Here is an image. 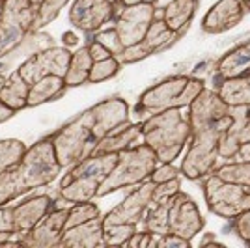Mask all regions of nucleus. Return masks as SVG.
Instances as JSON below:
<instances>
[{
	"label": "nucleus",
	"instance_id": "obj_45",
	"mask_svg": "<svg viewBox=\"0 0 250 248\" xmlns=\"http://www.w3.org/2000/svg\"><path fill=\"white\" fill-rule=\"evenodd\" d=\"M208 245H217V247H224V245H222V243H219V241L215 239V235H211V233H209V235H206V237L200 241V247H208Z\"/></svg>",
	"mask_w": 250,
	"mask_h": 248
},
{
	"label": "nucleus",
	"instance_id": "obj_51",
	"mask_svg": "<svg viewBox=\"0 0 250 248\" xmlns=\"http://www.w3.org/2000/svg\"><path fill=\"white\" fill-rule=\"evenodd\" d=\"M2 2H4V0H0V4H2Z\"/></svg>",
	"mask_w": 250,
	"mask_h": 248
},
{
	"label": "nucleus",
	"instance_id": "obj_5",
	"mask_svg": "<svg viewBox=\"0 0 250 248\" xmlns=\"http://www.w3.org/2000/svg\"><path fill=\"white\" fill-rule=\"evenodd\" d=\"M204 81L187 75H174L140 95L135 106L138 116H153L168 108H185L204 90Z\"/></svg>",
	"mask_w": 250,
	"mask_h": 248
},
{
	"label": "nucleus",
	"instance_id": "obj_3",
	"mask_svg": "<svg viewBox=\"0 0 250 248\" xmlns=\"http://www.w3.org/2000/svg\"><path fill=\"white\" fill-rule=\"evenodd\" d=\"M62 166L56 159L51 136L26 149L19 163L0 174V206H8L19 196L52 183Z\"/></svg>",
	"mask_w": 250,
	"mask_h": 248
},
{
	"label": "nucleus",
	"instance_id": "obj_43",
	"mask_svg": "<svg viewBox=\"0 0 250 248\" xmlns=\"http://www.w3.org/2000/svg\"><path fill=\"white\" fill-rule=\"evenodd\" d=\"M62 41H63L65 47H73V45L79 43V38H77V34H75V32H63Z\"/></svg>",
	"mask_w": 250,
	"mask_h": 248
},
{
	"label": "nucleus",
	"instance_id": "obj_26",
	"mask_svg": "<svg viewBox=\"0 0 250 248\" xmlns=\"http://www.w3.org/2000/svg\"><path fill=\"white\" fill-rule=\"evenodd\" d=\"M65 81L63 77L58 75H47L40 79L38 83L30 84V90H28V106H38L47 101H54L58 99L60 95H63L65 92Z\"/></svg>",
	"mask_w": 250,
	"mask_h": 248
},
{
	"label": "nucleus",
	"instance_id": "obj_11",
	"mask_svg": "<svg viewBox=\"0 0 250 248\" xmlns=\"http://www.w3.org/2000/svg\"><path fill=\"white\" fill-rule=\"evenodd\" d=\"M71 54L69 49L63 47H49L43 51L32 54L28 60L17 67V71L21 73V77L28 84L38 83L40 79L47 77V75H58V77H65L69 62H71Z\"/></svg>",
	"mask_w": 250,
	"mask_h": 248
},
{
	"label": "nucleus",
	"instance_id": "obj_13",
	"mask_svg": "<svg viewBox=\"0 0 250 248\" xmlns=\"http://www.w3.org/2000/svg\"><path fill=\"white\" fill-rule=\"evenodd\" d=\"M181 34L183 32L170 30L167 24H165V21H163V17H155L153 22H151V26L147 28L146 36L136 43V45L127 47L116 58H118L120 63H135L138 60H142V58H147V56H151L155 52L167 49L168 45L176 41Z\"/></svg>",
	"mask_w": 250,
	"mask_h": 248
},
{
	"label": "nucleus",
	"instance_id": "obj_24",
	"mask_svg": "<svg viewBox=\"0 0 250 248\" xmlns=\"http://www.w3.org/2000/svg\"><path fill=\"white\" fill-rule=\"evenodd\" d=\"M28 90H30V84L15 69L0 88V101L13 112H19L22 108H28Z\"/></svg>",
	"mask_w": 250,
	"mask_h": 248
},
{
	"label": "nucleus",
	"instance_id": "obj_34",
	"mask_svg": "<svg viewBox=\"0 0 250 248\" xmlns=\"http://www.w3.org/2000/svg\"><path fill=\"white\" fill-rule=\"evenodd\" d=\"M136 224H112L103 226V239L106 247H124L127 239L135 233Z\"/></svg>",
	"mask_w": 250,
	"mask_h": 248
},
{
	"label": "nucleus",
	"instance_id": "obj_40",
	"mask_svg": "<svg viewBox=\"0 0 250 248\" xmlns=\"http://www.w3.org/2000/svg\"><path fill=\"white\" fill-rule=\"evenodd\" d=\"M155 247H161V248H188L190 247V241H188V239L179 237V235H174V233H167V235H159V237H157Z\"/></svg>",
	"mask_w": 250,
	"mask_h": 248
},
{
	"label": "nucleus",
	"instance_id": "obj_31",
	"mask_svg": "<svg viewBox=\"0 0 250 248\" xmlns=\"http://www.w3.org/2000/svg\"><path fill=\"white\" fill-rule=\"evenodd\" d=\"M26 145L22 140L17 138H6L0 140V174L4 170H8L10 166H13L15 163H19L22 159V155L26 153Z\"/></svg>",
	"mask_w": 250,
	"mask_h": 248
},
{
	"label": "nucleus",
	"instance_id": "obj_22",
	"mask_svg": "<svg viewBox=\"0 0 250 248\" xmlns=\"http://www.w3.org/2000/svg\"><path fill=\"white\" fill-rule=\"evenodd\" d=\"M142 138V122L133 125H124L120 129L106 135L103 140H99L90 151V155H104V153H120L124 149H129L133 145H138V140Z\"/></svg>",
	"mask_w": 250,
	"mask_h": 248
},
{
	"label": "nucleus",
	"instance_id": "obj_7",
	"mask_svg": "<svg viewBox=\"0 0 250 248\" xmlns=\"http://www.w3.org/2000/svg\"><path fill=\"white\" fill-rule=\"evenodd\" d=\"M157 165H159L157 153L144 142L120 151L114 168L103 179L101 186L97 188L95 198H103L114 190L124 188V186L140 185L142 181H146L147 177L151 176Z\"/></svg>",
	"mask_w": 250,
	"mask_h": 248
},
{
	"label": "nucleus",
	"instance_id": "obj_6",
	"mask_svg": "<svg viewBox=\"0 0 250 248\" xmlns=\"http://www.w3.org/2000/svg\"><path fill=\"white\" fill-rule=\"evenodd\" d=\"M118 153H104V155H88L81 163L65 174L58 186V194L73 204L90 202L97 194L103 179L114 168Z\"/></svg>",
	"mask_w": 250,
	"mask_h": 248
},
{
	"label": "nucleus",
	"instance_id": "obj_25",
	"mask_svg": "<svg viewBox=\"0 0 250 248\" xmlns=\"http://www.w3.org/2000/svg\"><path fill=\"white\" fill-rule=\"evenodd\" d=\"M198 10V0H172L163 10V21L170 30L183 32Z\"/></svg>",
	"mask_w": 250,
	"mask_h": 248
},
{
	"label": "nucleus",
	"instance_id": "obj_36",
	"mask_svg": "<svg viewBox=\"0 0 250 248\" xmlns=\"http://www.w3.org/2000/svg\"><path fill=\"white\" fill-rule=\"evenodd\" d=\"M92 40L99 41L101 45H104V47L110 51V54H112V56H118V54H122V52L125 51V47L122 45L120 38H118V34H116L114 26H112V28H106V30L95 32Z\"/></svg>",
	"mask_w": 250,
	"mask_h": 248
},
{
	"label": "nucleus",
	"instance_id": "obj_35",
	"mask_svg": "<svg viewBox=\"0 0 250 248\" xmlns=\"http://www.w3.org/2000/svg\"><path fill=\"white\" fill-rule=\"evenodd\" d=\"M67 2H69V0H45L42 4V8L36 13L34 30H40L43 26L51 24V22L58 17V13L63 10V6H65Z\"/></svg>",
	"mask_w": 250,
	"mask_h": 248
},
{
	"label": "nucleus",
	"instance_id": "obj_37",
	"mask_svg": "<svg viewBox=\"0 0 250 248\" xmlns=\"http://www.w3.org/2000/svg\"><path fill=\"white\" fill-rule=\"evenodd\" d=\"M174 177H179V170L172 163H161V165L155 166V170L151 172L149 179L153 183H165V181H170Z\"/></svg>",
	"mask_w": 250,
	"mask_h": 248
},
{
	"label": "nucleus",
	"instance_id": "obj_33",
	"mask_svg": "<svg viewBox=\"0 0 250 248\" xmlns=\"http://www.w3.org/2000/svg\"><path fill=\"white\" fill-rule=\"evenodd\" d=\"M120 65L122 63L118 62L116 56H108L104 60L94 62L92 63V69H90V75H88V83L99 84L103 83V81H108L110 77H114L116 73L120 71Z\"/></svg>",
	"mask_w": 250,
	"mask_h": 248
},
{
	"label": "nucleus",
	"instance_id": "obj_2",
	"mask_svg": "<svg viewBox=\"0 0 250 248\" xmlns=\"http://www.w3.org/2000/svg\"><path fill=\"white\" fill-rule=\"evenodd\" d=\"M129 124V104L122 97H110L84 110L51 135L56 159L69 168L90 155L94 145L112 131Z\"/></svg>",
	"mask_w": 250,
	"mask_h": 248
},
{
	"label": "nucleus",
	"instance_id": "obj_47",
	"mask_svg": "<svg viewBox=\"0 0 250 248\" xmlns=\"http://www.w3.org/2000/svg\"><path fill=\"white\" fill-rule=\"evenodd\" d=\"M28 2H30V4L34 6V8H36V10H40V8H42V4L45 2V0H28Z\"/></svg>",
	"mask_w": 250,
	"mask_h": 248
},
{
	"label": "nucleus",
	"instance_id": "obj_10",
	"mask_svg": "<svg viewBox=\"0 0 250 248\" xmlns=\"http://www.w3.org/2000/svg\"><path fill=\"white\" fill-rule=\"evenodd\" d=\"M155 17V4L140 2L133 6H122V11L118 13V17H114V30L125 49L136 45L146 36Z\"/></svg>",
	"mask_w": 250,
	"mask_h": 248
},
{
	"label": "nucleus",
	"instance_id": "obj_39",
	"mask_svg": "<svg viewBox=\"0 0 250 248\" xmlns=\"http://www.w3.org/2000/svg\"><path fill=\"white\" fill-rule=\"evenodd\" d=\"M233 229L237 231L247 245H250V209H247L245 213H241L239 217L233 218Z\"/></svg>",
	"mask_w": 250,
	"mask_h": 248
},
{
	"label": "nucleus",
	"instance_id": "obj_32",
	"mask_svg": "<svg viewBox=\"0 0 250 248\" xmlns=\"http://www.w3.org/2000/svg\"><path fill=\"white\" fill-rule=\"evenodd\" d=\"M99 217V207L90 202H81V204H75L71 209H69V215H67V220H65V226H63V231L69 229L73 226H79L86 220H92V218Z\"/></svg>",
	"mask_w": 250,
	"mask_h": 248
},
{
	"label": "nucleus",
	"instance_id": "obj_38",
	"mask_svg": "<svg viewBox=\"0 0 250 248\" xmlns=\"http://www.w3.org/2000/svg\"><path fill=\"white\" fill-rule=\"evenodd\" d=\"M179 186H181V183H179V177H174V179L165 181V183H155L151 202H157V200H161V198H167V196L176 194L177 190H179Z\"/></svg>",
	"mask_w": 250,
	"mask_h": 248
},
{
	"label": "nucleus",
	"instance_id": "obj_46",
	"mask_svg": "<svg viewBox=\"0 0 250 248\" xmlns=\"http://www.w3.org/2000/svg\"><path fill=\"white\" fill-rule=\"evenodd\" d=\"M142 0H118L120 6H133V4H140Z\"/></svg>",
	"mask_w": 250,
	"mask_h": 248
},
{
	"label": "nucleus",
	"instance_id": "obj_23",
	"mask_svg": "<svg viewBox=\"0 0 250 248\" xmlns=\"http://www.w3.org/2000/svg\"><path fill=\"white\" fill-rule=\"evenodd\" d=\"M215 73L219 81L235 79V77L250 73V40L226 52L215 65Z\"/></svg>",
	"mask_w": 250,
	"mask_h": 248
},
{
	"label": "nucleus",
	"instance_id": "obj_18",
	"mask_svg": "<svg viewBox=\"0 0 250 248\" xmlns=\"http://www.w3.org/2000/svg\"><path fill=\"white\" fill-rule=\"evenodd\" d=\"M52 36L45 34V32L32 30L19 45H15L11 51H8L6 54L0 56V88L2 84L6 83V79L10 77L11 73L15 71L24 60H28L32 54L43 51V49H49L52 47Z\"/></svg>",
	"mask_w": 250,
	"mask_h": 248
},
{
	"label": "nucleus",
	"instance_id": "obj_50",
	"mask_svg": "<svg viewBox=\"0 0 250 248\" xmlns=\"http://www.w3.org/2000/svg\"><path fill=\"white\" fill-rule=\"evenodd\" d=\"M108 2H112V4H116V6H118V0H108Z\"/></svg>",
	"mask_w": 250,
	"mask_h": 248
},
{
	"label": "nucleus",
	"instance_id": "obj_27",
	"mask_svg": "<svg viewBox=\"0 0 250 248\" xmlns=\"http://www.w3.org/2000/svg\"><path fill=\"white\" fill-rule=\"evenodd\" d=\"M217 93L229 106L231 104H250V73L235 77V79L219 81Z\"/></svg>",
	"mask_w": 250,
	"mask_h": 248
},
{
	"label": "nucleus",
	"instance_id": "obj_28",
	"mask_svg": "<svg viewBox=\"0 0 250 248\" xmlns=\"http://www.w3.org/2000/svg\"><path fill=\"white\" fill-rule=\"evenodd\" d=\"M174 196V194H172ZM172 196L161 198L157 202H151V209L142 218V229L149 231L153 235H167L168 233V211L172 204Z\"/></svg>",
	"mask_w": 250,
	"mask_h": 248
},
{
	"label": "nucleus",
	"instance_id": "obj_30",
	"mask_svg": "<svg viewBox=\"0 0 250 248\" xmlns=\"http://www.w3.org/2000/svg\"><path fill=\"white\" fill-rule=\"evenodd\" d=\"M213 174L224 181L235 183V185L250 188V161H235V163H226L222 166H217Z\"/></svg>",
	"mask_w": 250,
	"mask_h": 248
},
{
	"label": "nucleus",
	"instance_id": "obj_8",
	"mask_svg": "<svg viewBox=\"0 0 250 248\" xmlns=\"http://www.w3.org/2000/svg\"><path fill=\"white\" fill-rule=\"evenodd\" d=\"M204 196L208 209L217 217L233 220L250 209V190L217 177L213 172L204 179Z\"/></svg>",
	"mask_w": 250,
	"mask_h": 248
},
{
	"label": "nucleus",
	"instance_id": "obj_16",
	"mask_svg": "<svg viewBox=\"0 0 250 248\" xmlns=\"http://www.w3.org/2000/svg\"><path fill=\"white\" fill-rule=\"evenodd\" d=\"M116 17V4L108 0H75L69 10V22L86 34L97 32Z\"/></svg>",
	"mask_w": 250,
	"mask_h": 248
},
{
	"label": "nucleus",
	"instance_id": "obj_9",
	"mask_svg": "<svg viewBox=\"0 0 250 248\" xmlns=\"http://www.w3.org/2000/svg\"><path fill=\"white\" fill-rule=\"evenodd\" d=\"M36 13L38 10L28 0H4L0 4V56L34 30Z\"/></svg>",
	"mask_w": 250,
	"mask_h": 248
},
{
	"label": "nucleus",
	"instance_id": "obj_12",
	"mask_svg": "<svg viewBox=\"0 0 250 248\" xmlns=\"http://www.w3.org/2000/svg\"><path fill=\"white\" fill-rule=\"evenodd\" d=\"M204 224L206 220L202 217L196 202L187 192L177 190L172 196V204L168 211V233L192 241L202 231Z\"/></svg>",
	"mask_w": 250,
	"mask_h": 248
},
{
	"label": "nucleus",
	"instance_id": "obj_42",
	"mask_svg": "<svg viewBox=\"0 0 250 248\" xmlns=\"http://www.w3.org/2000/svg\"><path fill=\"white\" fill-rule=\"evenodd\" d=\"M88 51H90V56H92L94 62H99V60H104V58L112 56L110 51H108L104 45H101V43L95 41V40H90V43H88Z\"/></svg>",
	"mask_w": 250,
	"mask_h": 248
},
{
	"label": "nucleus",
	"instance_id": "obj_4",
	"mask_svg": "<svg viewBox=\"0 0 250 248\" xmlns=\"http://www.w3.org/2000/svg\"><path fill=\"white\" fill-rule=\"evenodd\" d=\"M192 127L188 114L181 108H168L142 122V142L157 153L159 163H174L190 140Z\"/></svg>",
	"mask_w": 250,
	"mask_h": 248
},
{
	"label": "nucleus",
	"instance_id": "obj_17",
	"mask_svg": "<svg viewBox=\"0 0 250 248\" xmlns=\"http://www.w3.org/2000/svg\"><path fill=\"white\" fill-rule=\"evenodd\" d=\"M231 124L220 136L219 159H235L243 145L250 144V104L229 106Z\"/></svg>",
	"mask_w": 250,
	"mask_h": 248
},
{
	"label": "nucleus",
	"instance_id": "obj_29",
	"mask_svg": "<svg viewBox=\"0 0 250 248\" xmlns=\"http://www.w3.org/2000/svg\"><path fill=\"white\" fill-rule=\"evenodd\" d=\"M92 56H90V51H88V45L86 47H81L77 52L71 54V62H69V67H67V73L63 77L65 81V86H81V84L88 83V75H90V69H92Z\"/></svg>",
	"mask_w": 250,
	"mask_h": 248
},
{
	"label": "nucleus",
	"instance_id": "obj_44",
	"mask_svg": "<svg viewBox=\"0 0 250 248\" xmlns=\"http://www.w3.org/2000/svg\"><path fill=\"white\" fill-rule=\"evenodd\" d=\"M13 110H11V108H8V106H6V104L2 103V101H0V124H4V122H6V120H10L11 116H13Z\"/></svg>",
	"mask_w": 250,
	"mask_h": 248
},
{
	"label": "nucleus",
	"instance_id": "obj_19",
	"mask_svg": "<svg viewBox=\"0 0 250 248\" xmlns=\"http://www.w3.org/2000/svg\"><path fill=\"white\" fill-rule=\"evenodd\" d=\"M245 4L241 0H219L202 19V30L208 34H222L237 26L245 17Z\"/></svg>",
	"mask_w": 250,
	"mask_h": 248
},
{
	"label": "nucleus",
	"instance_id": "obj_49",
	"mask_svg": "<svg viewBox=\"0 0 250 248\" xmlns=\"http://www.w3.org/2000/svg\"><path fill=\"white\" fill-rule=\"evenodd\" d=\"M142 2H146V4H157V0H142Z\"/></svg>",
	"mask_w": 250,
	"mask_h": 248
},
{
	"label": "nucleus",
	"instance_id": "obj_48",
	"mask_svg": "<svg viewBox=\"0 0 250 248\" xmlns=\"http://www.w3.org/2000/svg\"><path fill=\"white\" fill-rule=\"evenodd\" d=\"M241 2H243V4H245V8L250 11V0H241Z\"/></svg>",
	"mask_w": 250,
	"mask_h": 248
},
{
	"label": "nucleus",
	"instance_id": "obj_14",
	"mask_svg": "<svg viewBox=\"0 0 250 248\" xmlns=\"http://www.w3.org/2000/svg\"><path fill=\"white\" fill-rule=\"evenodd\" d=\"M153 188H155V183L151 179L142 181L140 186L135 188L122 204H118L110 213L104 215L103 226H112V224H136L138 226V222H142L144 218V213L151 206Z\"/></svg>",
	"mask_w": 250,
	"mask_h": 248
},
{
	"label": "nucleus",
	"instance_id": "obj_21",
	"mask_svg": "<svg viewBox=\"0 0 250 248\" xmlns=\"http://www.w3.org/2000/svg\"><path fill=\"white\" fill-rule=\"evenodd\" d=\"M58 247H71V248H95L106 247L103 239V218L95 217L92 220H86L79 226L65 229Z\"/></svg>",
	"mask_w": 250,
	"mask_h": 248
},
{
	"label": "nucleus",
	"instance_id": "obj_15",
	"mask_svg": "<svg viewBox=\"0 0 250 248\" xmlns=\"http://www.w3.org/2000/svg\"><path fill=\"white\" fill-rule=\"evenodd\" d=\"M71 207H60V209H52L51 213H47L45 217L32 227L30 231L17 235L22 247L30 248H51L58 247L60 239L63 233V226L69 215Z\"/></svg>",
	"mask_w": 250,
	"mask_h": 248
},
{
	"label": "nucleus",
	"instance_id": "obj_20",
	"mask_svg": "<svg viewBox=\"0 0 250 248\" xmlns=\"http://www.w3.org/2000/svg\"><path fill=\"white\" fill-rule=\"evenodd\" d=\"M52 200L49 194H38L28 200L21 202L19 206H13V226H15V233L22 235L26 231H30L47 213L52 211Z\"/></svg>",
	"mask_w": 250,
	"mask_h": 248
},
{
	"label": "nucleus",
	"instance_id": "obj_41",
	"mask_svg": "<svg viewBox=\"0 0 250 248\" xmlns=\"http://www.w3.org/2000/svg\"><path fill=\"white\" fill-rule=\"evenodd\" d=\"M0 231L15 233L13 226V206H0Z\"/></svg>",
	"mask_w": 250,
	"mask_h": 248
},
{
	"label": "nucleus",
	"instance_id": "obj_1",
	"mask_svg": "<svg viewBox=\"0 0 250 248\" xmlns=\"http://www.w3.org/2000/svg\"><path fill=\"white\" fill-rule=\"evenodd\" d=\"M188 120L192 127L190 145L179 170L187 179H204L217 168L220 136L231 124L229 104L217 90L204 88L188 104Z\"/></svg>",
	"mask_w": 250,
	"mask_h": 248
}]
</instances>
